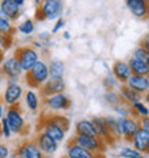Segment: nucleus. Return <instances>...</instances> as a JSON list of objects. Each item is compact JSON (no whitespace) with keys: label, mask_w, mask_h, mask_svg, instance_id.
Listing matches in <instances>:
<instances>
[{"label":"nucleus","mask_w":149,"mask_h":158,"mask_svg":"<svg viewBox=\"0 0 149 158\" xmlns=\"http://www.w3.org/2000/svg\"><path fill=\"white\" fill-rule=\"evenodd\" d=\"M12 45H13V36L12 35H6V33H3V32H0V46L6 50V49H9Z\"/></svg>","instance_id":"nucleus-37"},{"label":"nucleus","mask_w":149,"mask_h":158,"mask_svg":"<svg viewBox=\"0 0 149 158\" xmlns=\"http://www.w3.org/2000/svg\"><path fill=\"white\" fill-rule=\"evenodd\" d=\"M37 127H39L37 131H43V132L47 134L49 137L53 138L54 141H58L59 144H60V142L65 139V137H66V131H65L60 125L56 124V122L52 119L50 115L42 117V119L39 121V125H37Z\"/></svg>","instance_id":"nucleus-6"},{"label":"nucleus","mask_w":149,"mask_h":158,"mask_svg":"<svg viewBox=\"0 0 149 158\" xmlns=\"http://www.w3.org/2000/svg\"><path fill=\"white\" fill-rule=\"evenodd\" d=\"M143 102H145V104H146V105H148V106H149V91L146 92L145 95H143Z\"/></svg>","instance_id":"nucleus-46"},{"label":"nucleus","mask_w":149,"mask_h":158,"mask_svg":"<svg viewBox=\"0 0 149 158\" xmlns=\"http://www.w3.org/2000/svg\"><path fill=\"white\" fill-rule=\"evenodd\" d=\"M0 32H3V33L6 35H12L16 32V27L13 26L12 20L9 19V17H6L3 15V13L0 12Z\"/></svg>","instance_id":"nucleus-28"},{"label":"nucleus","mask_w":149,"mask_h":158,"mask_svg":"<svg viewBox=\"0 0 149 158\" xmlns=\"http://www.w3.org/2000/svg\"><path fill=\"white\" fill-rule=\"evenodd\" d=\"M118 125H119V134L120 138L126 142L132 141L133 135L141 128L139 125V118L135 117H118Z\"/></svg>","instance_id":"nucleus-9"},{"label":"nucleus","mask_w":149,"mask_h":158,"mask_svg":"<svg viewBox=\"0 0 149 158\" xmlns=\"http://www.w3.org/2000/svg\"><path fill=\"white\" fill-rule=\"evenodd\" d=\"M65 25H66V22H65V19H62V17H59L58 20L54 22L53 27H52V35H56L59 33L60 30L65 29Z\"/></svg>","instance_id":"nucleus-38"},{"label":"nucleus","mask_w":149,"mask_h":158,"mask_svg":"<svg viewBox=\"0 0 149 158\" xmlns=\"http://www.w3.org/2000/svg\"><path fill=\"white\" fill-rule=\"evenodd\" d=\"M50 79L49 63L45 60H39L29 72L25 73V82L32 89H40L47 81Z\"/></svg>","instance_id":"nucleus-1"},{"label":"nucleus","mask_w":149,"mask_h":158,"mask_svg":"<svg viewBox=\"0 0 149 158\" xmlns=\"http://www.w3.org/2000/svg\"><path fill=\"white\" fill-rule=\"evenodd\" d=\"M118 91H119V94H120L122 101H123V102H128V104H131V105L138 102V101H143V94L132 89V88L128 86L126 83L120 85V88Z\"/></svg>","instance_id":"nucleus-20"},{"label":"nucleus","mask_w":149,"mask_h":158,"mask_svg":"<svg viewBox=\"0 0 149 158\" xmlns=\"http://www.w3.org/2000/svg\"><path fill=\"white\" fill-rule=\"evenodd\" d=\"M131 144H132L135 150H138L142 154H149V131L139 128L136 131V134L133 135Z\"/></svg>","instance_id":"nucleus-16"},{"label":"nucleus","mask_w":149,"mask_h":158,"mask_svg":"<svg viewBox=\"0 0 149 158\" xmlns=\"http://www.w3.org/2000/svg\"><path fill=\"white\" fill-rule=\"evenodd\" d=\"M93 124L96 127V132H98V137H100L103 139L108 145H113L118 139L113 137V134L111 132V128H109V124H108V117H93L92 118Z\"/></svg>","instance_id":"nucleus-11"},{"label":"nucleus","mask_w":149,"mask_h":158,"mask_svg":"<svg viewBox=\"0 0 149 158\" xmlns=\"http://www.w3.org/2000/svg\"><path fill=\"white\" fill-rule=\"evenodd\" d=\"M43 105L50 112H63L70 108L72 101L65 92H62V94H54L43 98Z\"/></svg>","instance_id":"nucleus-8"},{"label":"nucleus","mask_w":149,"mask_h":158,"mask_svg":"<svg viewBox=\"0 0 149 158\" xmlns=\"http://www.w3.org/2000/svg\"><path fill=\"white\" fill-rule=\"evenodd\" d=\"M132 58L138 59V60H142V62L149 63V52L142 45H139V46H136L135 50L132 52Z\"/></svg>","instance_id":"nucleus-32"},{"label":"nucleus","mask_w":149,"mask_h":158,"mask_svg":"<svg viewBox=\"0 0 149 158\" xmlns=\"http://www.w3.org/2000/svg\"><path fill=\"white\" fill-rule=\"evenodd\" d=\"M34 141L37 142V145L40 147V150L45 152L46 155H53L59 148V142L54 141L52 137H49L47 134H45L43 131H39L34 138Z\"/></svg>","instance_id":"nucleus-14"},{"label":"nucleus","mask_w":149,"mask_h":158,"mask_svg":"<svg viewBox=\"0 0 149 158\" xmlns=\"http://www.w3.org/2000/svg\"><path fill=\"white\" fill-rule=\"evenodd\" d=\"M72 141L79 144L80 147L86 148V150L95 152V154H105L108 144L98 135H86V134H76Z\"/></svg>","instance_id":"nucleus-4"},{"label":"nucleus","mask_w":149,"mask_h":158,"mask_svg":"<svg viewBox=\"0 0 149 158\" xmlns=\"http://www.w3.org/2000/svg\"><path fill=\"white\" fill-rule=\"evenodd\" d=\"M33 2H34V3H36V4H37V6H39V4H40V3H42V2H43V0H33Z\"/></svg>","instance_id":"nucleus-50"},{"label":"nucleus","mask_w":149,"mask_h":158,"mask_svg":"<svg viewBox=\"0 0 149 158\" xmlns=\"http://www.w3.org/2000/svg\"><path fill=\"white\" fill-rule=\"evenodd\" d=\"M120 85H122V83L112 75V73H109V75H106L103 78V86L106 91H116V88H120Z\"/></svg>","instance_id":"nucleus-31"},{"label":"nucleus","mask_w":149,"mask_h":158,"mask_svg":"<svg viewBox=\"0 0 149 158\" xmlns=\"http://www.w3.org/2000/svg\"><path fill=\"white\" fill-rule=\"evenodd\" d=\"M20 6L14 0H0V12L6 17H9L12 22H16L20 17Z\"/></svg>","instance_id":"nucleus-19"},{"label":"nucleus","mask_w":149,"mask_h":158,"mask_svg":"<svg viewBox=\"0 0 149 158\" xmlns=\"http://www.w3.org/2000/svg\"><path fill=\"white\" fill-rule=\"evenodd\" d=\"M126 85H128V86H131L132 89H135V91L143 94V95H145L146 92L149 91V79H148V76L132 75L131 78L128 79Z\"/></svg>","instance_id":"nucleus-21"},{"label":"nucleus","mask_w":149,"mask_h":158,"mask_svg":"<svg viewBox=\"0 0 149 158\" xmlns=\"http://www.w3.org/2000/svg\"><path fill=\"white\" fill-rule=\"evenodd\" d=\"M13 55L16 56V59L20 63L23 73L29 72L40 60V53H39L37 49H34L33 46H19Z\"/></svg>","instance_id":"nucleus-3"},{"label":"nucleus","mask_w":149,"mask_h":158,"mask_svg":"<svg viewBox=\"0 0 149 158\" xmlns=\"http://www.w3.org/2000/svg\"><path fill=\"white\" fill-rule=\"evenodd\" d=\"M3 60H4V49L0 46V65L3 63Z\"/></svg>","instance_id":"nucleus-45"},{"label":"nucleus","mask_w":149,"mask_h":158,"mask_svg":"<svg viewBox=\"0 0 149 158\" xmlns=\"http://www.w3.org/2000/svg\"><path fill=\"white\" fill-rule=\"evenodd\" d=\"M74 131L76 134H86V135H98L96 132V127L93 124L92 119H79L76 124H74Z\"/></svg>","instance_id":"nucleus-22"},{"label":"nucleus","mask_w":149,"mask_h":158,"mask_svg":"<svg viewBox=\"0 0 149 158\" xmlns=\"http://www.w3.org/2000/svg\"><path fill=\"white\" fill-rule=\"evenodd\" d=\"M148 2H149V0H148Z\"/></svg>","instance_id":"nucleus-54"},{"label":"nucleus","mask_w":149,"mask_h":158,"mask_svg":"<svg viewBox=\"0 0 149 158\" xmlns=\"http://www.w3.org/2000/svg\"><path fill=\"white\" fill-rule=\"evenodd\" d=\"M25 96V91L22 85L17 81H9L7 85L4 88V92L2 95V101L6 106H13V105H19V102L22 101V98Z\"/></svg>","instance_id":"nucleus-7"},{"label":"nucleus","mask_w":149,"mask_h":158,"mask_svg":"<svg viewBox=\"0 0 149 158\" xmlns=\"http://www.w3.org/2000/svg\"><path fill=\"white\" fill-rule=\"evenodd\" d=\"M16 154L19 158H46V154L40 150L36 141H25L17 147Z\"/></svg>","instance_id":"nucleus-12"},{"label":"nucleus","mask_w":149,"mask_h":158,"mask_svg":"<svg viewBox=\"0 0 149 158\" xmlns=\"http://www.w3.org/2000/svg\"><path fill=\"white\" fill-rule=\"evenodd\" d=\"M108 124H109V128H111V132L113 134V137H115L116 139H120L119 125H118V118L113 117V115H109V117H108Z\"/></svg>","instance_id":"nucleus-33"},{"label":"nucleus","mask_w":149,"mask_h":158,"mask_svg":"<svg viewBox=\"0 0 149 158\" xmlns=\"http://www.w3.org/2000/svg\"><path fill=\"white\" fill-rule=\"evenodd\" d=\"M39 40H42V42H47V40H50V33L49 32H42V33H39Z\"/></svg>","instance_id":"nucleus-42"},{"label":"nucleus","mask_w":149,"mask_h":158,"mask_svg":"<svg viewBox=\"0 0 149 158\" xmlns=\"http://www.w3.org/2000/svg\"><path fill=\"white\" fill-rule=\"evenodd\" d=\"M112 75L115 76L122 85L128 82V79L132 76V69L126 60H116L112 65Z\"/></svg>","instance_id":"nucleus-17"},{"label":"nucleus","mask_w":149,"mask_h":158,"mask_svg":"<svg viewBox=\"0 0 149 158\" xmlns=\"http://www.w3.org/2000/svg\"><path fill=\"white\" fill-rule=\"evenodd\" d=\"M66 155L70 158H105V154H95L70 139L66 147Z\"/></svg>","instance_id":"nucleus-15"},{"label":"nucleus","mask_w":149,"mask_h":158,"mask_svg":"<svg viewBox=\"0 0 149 158\" xmlns=\"http://www.w3.org/2000/svg\"><path fill=\"white\" fill-rule=\"evenodd\" d=\"M49 69H50V79H63L66 65L60 59H53V60L49 62Z\"/></svg>","instance_id":"nucleus-24"},{"label":"nucleus","mask_w":149,"mask_h":158,"mask_svg":"<svg viewBox=\"0 0 149 158\" xmlns=\"http://www.w3.org/2000/svg\"><path fill=\"white\" fill-rule=\"evenodd\" d=\"M139 125H141V128L146 129L149 131V117H142L139 118Z\"/></svg>","instance_id":"nucleus-40"},{"label":"nucleus","mask_w":149,"mask_h":158,"mask_svg":"<svg viewBox=\"0 0 149 158\" xmlns=\"http://www.w3.org/2000/svg\"><path fill=\"white\" fill-rule=\"evenodd\" d=\"M63 38L66 39V40H69V39H70V33H69L67 30H65V32H63Z\"/></svg>","instance_id":"nucleus-47"},{"label":"nucleus","mask_w":149,"mask_h":158,"mask_svg":"<svg viewBox=\"0 0 149 158\" xmlns=\"http://www.w3.org/2000/svg\"><path fill=\"white\" fill-rule=\"evenodd\" d=\"M14 2H16L20 7H23V6H25V3H26V0H14Z\"/></svg>","instance_id":"nucleus-48"},{"label":"nucleus","mask_w":149,"mask_h":158,"mask_svg":"<svg viewBox=\"0 0 149 158\" xmlns=\"http://www.w3.org/2000/svg\"><path fill=\"white\" fill-rule=\"evenodd\" d=\"M23 99H25L26 108L29 109V111H32V112H36L37 109H39V106H40V99H39V95H37L33 89L25 91V96H23Z\"/></svg>","instance_id":"nucleus-25"},{"label":"nucleus","mask_w":149,"mask_h":158,"mask_svg":"<svg viewBox=\"0 0 149 158\" xmlns=\"http://www.w3.org/2000/svg\"><path fill=\"white\" fill-rule=\"evenodd\" d=\"M132 111H133V117L135 118L149 117V106L143 101H138V102L132 104Z\"/></svg>","instance_id":"nucleus-27"},{"label":"nucleus","mask_w":149,"mask_h":158,"mask_svg":"<svg viewBox=\"0 0 149 158\" xmlns=\"http://www.w3.org/2000/svg\"><path fill=\"white\" fill-rule=\"evenodd\" d=\"M113 111L118 117H133V111H132V105L128 102H120L119 105L113 106Z\"/></svg>","instance_id":"nucleus-29"},{"label":"nucleus","mask_w":149,"mask_h":158,"mask_svg":"<svg viewBox=\"0 0 149 158\" xmlns=\"http://www.w3.org/2000/svg\"><path fill=\"white\" fill-rule=\"evenodd\" d=\"M139 154H142V152H139V151L135 150V148L131 145V147H122L120 151L118 152V157H120V158H131V157H135V155H139Z\"/></svg>","instance_id":"nucleus-34"},{"label":"nucleus","mask_w":149,"mask_h":158,"mask_svg":"<svg viewBox=\"0 0 149 158\" xmlns=\"http://www.w3.org/2000/svg\"><path fill=\"white\" fill-rule=\"evenodd\" d=\"M4 115H6V109H4V104L3 101L0 99V121L4 118Z\"/></svg>","instance_id":"nucleus-43"},{"label":"nucleus","mask_w":149,"mask_h":158,"mask_svg":"<svg viewBox=\"0 0 149 158\" xmlns=\"http://www.w3.org/2000/svg\"><path fill=\"white\" fill-rule=\"evenodd\" d=\"M65 4L63 0H43L36 9L34 20H58L62 16Z\"/></svg>","instance_id":"nucleus-2"},{"label":"nucleus","mask_w":149,"mask_h":158,"mask_svg":"<svg viewBox=\"0 0 149 158\" xmlns=\"http://www.w3.org/2000/svg\"><path fill=\"white\" fill-rule=\"evenodd\" d=\"M66 89V83L63 79H49L47 82L40 88V94L43 98L50 95H54V94H62Z\"/></svg>","instance_id":"nucleus-18"},{"label":"nucleus","mask_w":149,"mask_h":158,"mask_svg":"<svg viewBox=\"0 0 149 158\" xmlns=\"http://www.w3.org/2000/svg\"><path fill=\"white\" fill-rule=\"evenodd\" d=\"M49 49L50 48H43V49H40V56L43 55V56H47L49 55Z\"/></svg>","instance_id":"nucleus-44"},{"label":"nucleus","mask_w":149,"mask_h":158,"mask_svg":"<svg viewBox=\"0 0 149 158\" xmlns=\"http://www.w3.org/2000/svg\"><path fill=\"white\" fill-rule=\"evenodd\" d=\"M52 117V119L56 122L58 125H60L65 131H69V128H70V121H69V118L65 117V115H50Z\"/></svg>","instance_id":"nucleus-35"},{"label":"nucleus","mask_w":149,"mask_h":158,"mask_svg":"<svg viewBox=\"0 0 149 158\" xmlns=\"http://www.w3.org/2000/svg\"><path fill=\"white\" fill-rule=\"evenodd\" d=\"M10 157V150L4 144H0V158H9Z\"/></svg>","instance_id":"nucleus-39"},{"label":"nucleus","mask_w":149,"mask_h":158,"mask_svg":"<svg viewBox=\"0 0 149 158\" xmlns=\"http://www.w3.org/2000/svg\"><path fill=\"white\" fill-rule=\"evenodd\" d=\"M0 132H2V137L6 138V139H9V138L12 137V134H13V131H12V128H10L9 121H7V118L6 117L0 121Z\"/></svg>","instance_id":"nucleus-36"},{"label":"nucleus","mask_w":149,"mask_h":158,"mask_svg":"<svg viewBox=\"0 0 149 158\" xmlns=\"http://www.w3.org/2000/svg\"><path fill=\"white\" fill-rule=\"evenodd\" d=\"M4 117L7 118L9 125L12 128L13 134H17V135H25L26 134V121L23 117V112L19 105H13V106H7L6 109V115Z\"/></svg>","instance_id":"nucleus-5"},{"label":"nucleus","mask_w":149,"mask_h":158,"mask_svg":"<svg viewBox=\"0 0 149 158\" xmlns=\"http://www.w3.org/2000/svg\"><path fill=\"white\" fill-rule=\"evenodd\" d=\"M148 79H149V76H148Z\"/></svg>","instance_id":"nucleus-53"},{"label":"nucleus","mask_w":149,"mask_h":158,"mask_svg":"<svg viewBox=\"0 0 149 158\" xmlns=\"http://www.w3.org/2000/svg\"><path fill=\"white\" fill-rule=\"evenodd\" d=\"M139 45H142V46H143V48H145V49L149 52V33L145 35V36L142 38V40H141V43H139Z\"/></svg>","instance_id":"nucleus-41"},{"label":"nucleus","mask_w":149,"mask_h":158,"mask_svg":"<svg viewBox=\"0 0 149 158\" xmlns=\"http://www.w3.org/2000/svg\"><path fill=\"white\" fill-rule=\"evenodd\" d=\"M0 69L3 71L6 79H9V81H17L23 73L20 63H19V60L16 59L14 55L9 56V58H4L3 63L0 65Z\"/></svg>","instance_id":"nucleus-10"},{"label":"nucleus","mask_w":149,"mask_h":158,"mask_svg":"<svg viewBox=\"0 0 149 158\" xmlns=\"http://www.w3.org/2000/svg\"><path fill=\"white\" fill-rule=\"evenodd\" d=\"M36 26H34V20L33 19H25L23 22H20L19 25L16 26V30L20 35H25V36H30V35L34 32Z\"/></svg>","instance_id":"nucleus-26"},{"label":"nucleus","mask_w":149,"mask_h":158,"mask_svg":"<svg viewBox=\"0 0 149 158\" xmlns=\"http://www.w3.org/2000/svg\"><path fill=\"white\" fill-rule=\"evenodd\" d=\"M125 4L133 17L146 19L149 17V2L148 0H125Z\"/></svg>","instance_id":"nucleus-13"},{"label":"nucleus","mask_w":149,"mask_h":158,"mask_svg":"<svg viewBox=\"0 0 149 158\" xmlns=\"http://www.w3.org/2000/svg\"><path fill=\"white\" fill-rule=\"evenodd\" d=\"M62 158H70V157H67V155H65V157H62Z\"/></svg>","instance_id":"nucleus-51"},{"label":"nucleus","mask_w":149,"mask_h":158,"mask_svg":"<svg viewBox=\"0 0 149 158\" xmlns=\"http://www.w3.org/2000/svg\"><path fill=\"white\" fill-rule=\"evenodd\" d=\"M129 66L132 69V75L139 76H149V63L138 60L135 58H129Z\"/></svg>","instance_id":"nucleus-23"},{"label":"nucleus","mask_w":149,"mask_h":158,"mask_svg":"<svg viewBox=\"0 0 149 158\" xmlns=\"http://www.w3.org/2000/svg\"><path fill=\"white\" fill-rule=\"evenodd\" d=\"M103 99L108 105H111L112 108L116 106V105H119L120 102H122V98H120L119 91H106L103 94Z\"/></svg>","instance_id":"nucleus-30"},{"label":"nucleus","mask_w":149,"mask_h":158,"mask_svg":"<svg viewBox=\"0 0 149 158\" xmlns=\"http://www.w3.org/2000/svg\"><path fill=\"white\" fill-rule=\"evenodd\" d=\"M4 79H6V76H4V73H3V71H2V69H0V83L3 82Z\"/></svg>","instance_id":"nucleus-49"},{"label":"nucleus","mask_w":149,"mask_h":158,"mask_svg":"<svg viewBox=\"0 0 149 158\" xmlns=\"http://www.w3.org/2000/svg\"><path fill=\"white\" fill-rule=\"evenodd\" d=\"M0 135H2V132H0Z\"/></svg>","instance_id":"nucleus-52"}]
</instances>
